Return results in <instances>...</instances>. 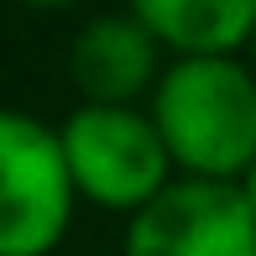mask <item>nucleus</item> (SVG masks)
Listing matches in <instances>:
<instances>
[{
    "mask_svg": "<svg viewBox=\"0 0 256 256\" xmlns=\"http://www.w3.org/2000/svg\"><path fill=\"white\" fill-rule=\"evenodd\" d=\"M162 42L131 10H104L78 26V37L68 42V78L78 89V104H136L152 100L162 78Z\"/></svg>",
    "mask_w": 256,
    "mask_h": 256,
    "instance_id": "39448f33",
    "label": "nucleus"
},
{
    "mask_svg": "<svg viewBox=\"0 0 256 256\" xmlns=\"http://www.w3.org/2000/svg\"><path fill=\"white\" fill-rule=\"evenodd\" d=\"M63 157L84 204L131 220L178 178L168 142H162L152 110L136 104H78L63 126Z\"/></svg>",
    "mask_w": 256,
    "mask_h": 256,
    "instance_id": "f03ea898",
    "label": "nucleus"
},
{
    "mask_svg": "<svg viewBox=\"0 0 256 256\" xmlns=\"http://www.w3.org/2000/svg\"><path fill=\"white\" fill-rule=\"evenodd\" d=\"M246 52H251V68H256V37H251V48H246Z\"/></svg>",
    "mask_w": 256,
    "mask_h": 256,
    "instance_id": "1a4fd4ad",
    "label": "nucleus"
},
{
    "mask_svg": "<svg viewBox=\"0 0 256 256\" xmlns=\"http://www.w3.org/2000/svg\"><path fill=\"white\" fill-rule=\"evenodd\" d=\"M74 172L58 126L0 104V256H48L74 225Z\"/></svg>",
    "mask_w": 256,
    "mask_h": 256,
    "instance_id": "7ed1b4c3",
    "label": "nucleus"
},
{
    "mask_svg": "<svg viewBox=\"0 0 256 256\" xmlns=\"http://www.w3.org/2000/svg\"><path fill=\"white\" fill-rule=\"evenodd\" d=\"M172 58L240 52L256 37V0H126Z\"/></svg>",
    "mask_w": 256,
    "mask_h": 256,
    "instance_id": "423d86ee",
    "label": "nucleus"
},
{
    "mask_svg": "<svg viewBox=\"0 0 256 256\" xmlns=\"http://www.w3.org/2000/svg\"><path fill=\"white\" fill-rule=\"evenodd\" d=\"M120 256H256V209L240 183L172 178L126 220Z\"/></svg>",
    "mask_w": 256,
    "mask_h": 256,
    "instance_id": "20e7f679",
    "label": "nucleus"
},
{
    "mask_svg": "<svg viewBox=\"0 0 256 256\" xmlns=\"http://www.w3.org/2000/svg\"><path fill=\"white\" fill-rule=\"evenodd\" d=\"M21 6H32V10H68V6H78V0H21Z\"/></svg>",
    "mask_w": 256,
    "mask_h": 256,
    "instance_id": "0eeeda50",
    "label": "nucleus"
},
{
    "mask_svg": "<svg viewBox=\"0 0 256 256\" xmlns=\"http://www.w3.org/2000/svg\"><path fill=\"white\" fill-rule=\"evenodd\" d=\"M146 110L178 162V178L240 183L256 162V68L240 52L172 58Z\"/></svg>",
    "mask_w": 256,
    "mask_h": 256,
    "instance_id": "f257e3e1",
    "label": "nucleus"
},
{
    "mask_svg": "<svg viewBox=\"0 0 256 256\" xmlns=\"http://www.w3.org/2000/svg\"><path fill=\"white\" fill-rule=\"evenodd\" d=\"M240 188H246V199H251V209H256V162L246 168V178H240Z\"/></svg>",
    "mask_w": 256,
    "mask_h": 256,
    "instance_id": "6e6552de",
    "label": "nucleus"
}]
</instances>
